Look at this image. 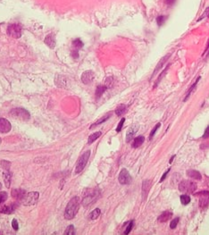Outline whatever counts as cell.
<instances>
[{
  "mask_svg": "<svg viewBox=\"0 0 209 235\" xmlns=\"http://www.w3.org/2000/svg\"><path fill=\"white\" fill-rule=\"evenodd\" d=\"M110 117V114H107V115H106V116H104L103 118H101V119H99V121H96V123H94L92 126H91V128L92 127H94V126H96V125H99V124H100V123H104V122H106L108 118Z\"/></svg>",
  "mask_w": 209,
  "mask_h": 235,
  "instance_id": "31",
  "label": "cell"
},
{
  "mask_svg": "<svg viewBox=\"0 0 209 235\" xmlns=\"http://www.w3.org/2000/svg\"><path fill=\"white\" fill-rule=\"evenodd\" d=\"M6 199H7V193L5 192H0V204L4 203Z\"/></svg>",
  "mask_w": 209,
  "mask_h": 235,
  "instance_id": "35",
  "label": "cell"
},
{
  "mask_svg": "<svg viewBox=\"0 0 209 235\" xmlns=\"http://www.w3.org/2000/svg\"><path fill=\"white\" fill-rule=\"evenodd\" d=\"M101 136V133L100 131H96V133L91 134L89 137V140H88V144H91L93 143L96 140H97L99 137Z\"/></svg>",
  "mask_w": 209,
  "mask_h": 235,
  "instance_id": "21",
  "label": "cell"
},
{
  "mask_svg": "<svg viewBox=\"0 0 209 235\" xmlns=\"http://www.w3.org/2000/svg\"><path fill=\"white\" fill-rule=\"evenodd\" d=\"M89 156H90V151L89 150L86 151L85 153H83L80 156V157L79 158L78 162H77V166H76V169H75L76 173H80L83 169H84V167L86 166L88 161H89Z\"/></svg>",
  "mask_w": 209,
  "mask_h": 235,
  "instance_id": "5",
  "label": "cell"
},
{
  "mask_svg": "<svg viewBox=\"0 0 209 235\" xmlns=\"http://www.w3.org/2000/svg\"><path fill=\"white\" fill-rule=\"evenodd\" d=\"M208 16H209V7H207L205 10V12L201 14V16L198 19V22H199V21H201V20H203V19H205V18H206Z\"/></svg>",
  "mask_w": 209,
  "mask_h": 235,
  "instance_id": "33",
  "label": "cell"
},
{
  "mask_svg": "<svg viewBox=\"0 0 209 235\" xmlns=\"http://www.w3.org/2000/svg\"><path fill=\"white\" fill-rule=\"evenodd\" d=\"M45 43L50 48H54L55 46V39L52 35H48L46 39H45Z\"/></svg>",
  "mask_w": 209,
  "mask_h": 235,
  "instance_id": "19",
  "label": "cell"
},
{
  "mask_svg": "<svg viewBox=\"0 0 209 235\" xmlns=\"http://www.w3.org/2000/svg\"><path fill=\"white\" fill-rule=\"evenodd\" d=\"M7 33L12 38L19 39L22 35V29L18 24H12L8 26Z\"/></svg>",
  "mask_w": 209,
  "mask_h": 235,
  "instance_id": "7",
  "label": "cell"
},
{
  "mask_svg": "<svg viewBox=\"0 0 209 235\" xmlns=\"http://www.w3.org/2000/svg\"><path fill=\"white\" fill-rule=\"evenodd\" d=\"M1 141H2V140H1V138H0V144H1Z\"/></svg>",
  "mask_w": 209,
  "mask_h": 235,
  "instance_id": "47",
  "label": "cell"
},
{
  "mask_svg": "<svg viewBox=\"0 0 209 235\" xmlns=\"http://www.w3.org/2000/svg\"><path fill=\"white\" fill-rule=\"evenodd\" d=\"M187 175L189 176V177H190L191 179H195V180H201L202 179V175L197 170H193V169L188 170Z\"/></svg>",
  "mask_w": 209,
  "mask_h": 235,
  "instance_id": "14",
  "label": "cell"
},
{
  "mask_svg": "<svg viewBox=\"0 0 209 235\" xmlns=\"http://www.w3.org/2000/svg\"><path fill=\"white\" fill-rule=\"evenodd\" d=\"M174 156H173V157L171 158V160H170V164H171V163L173 162V158H174Z\"/></svg>",
  "mask_w": 209,
  "mask_h": 235,
  "instance_id": "46",
  "label": "cell"
},
{
  "mask_svg": "<svg viewBox=\"0 0 209 235\" xmlns=\"http://www.w3.org/2000/svg\"><path fill=\"white\" fill-rule=\"evenodd\" d=\"M12 226L13 228V230L17 231L19 229V225H18V223H17V220L16 219H13V222H12Z\"/></svg>",
  "mask_w": 209,
  "mask_h": 235,
  "instance_id": "40",
  "label": "cell"
},
{
  "mask_svg": "<svg viewBox=\"0 0 209 235\" xmlns=\"http://www.w3.org/2000/svg\"><path fill=\"white\" fill-rule=\"evenodd\" d=\"M73 46L76 49H79V48H80L83 47V43H82V41H81L80 39H76L73 40Z\"/></svg>",
  "mask_w": 209,
  "mask_h": 235,
  "instance_id": "27",
  "label": "cell"
},
{
  "mask_svg": "<svg viewBox=\"0 0 209 235\" xmlns=\"http://www.w3.org/2000/svg\"><path fill=\"white\" fill-rule=\"evenodd\" d=\"M3 176H4V181H5L6 186L7 188H9L10 184H11V180H12V173L9 171H6V172L4 173Z\"/></svg>",
  "mask_w": 209,
  "mask_h": 235,
  "instance_id": "18",
  "label": "cell"
},
{
  "mask_svg": "<svg viewBox=\"0 0 209 235\" xmlns=\"http://www.w3.org/2000/svg\"><path fill=\"white\" fill-rule=\"evenodd\" d=\"M180 203L184 206L188 205L190 202V197L189 195H186V194H183V195L180 196Z\"/></svg>",
  "mask_w": 209,
  "mask_h": 235,
  "instance_id": "25",
  "label": "cell"
},
{
  "mask_svg": "<svg viewBox=\"0 0 209 235\" xmlns=\"http://www.w3.org/2000/svg\"><path fill=\"white\" fill-rule=\"evenodd\" d=\"M170 170H171V168H168V169H167V171H166V172H165V173L163 174V176L161 177V180H160V182H164V179L166 178V176H167V174H168V173L170 172Z\"/></svg>",
  "mask_w": 209,
  "mask_h": 235,
  "instance_id": "41",
  "label": "cell"
},
{
  "mask_svg": "<svg viewBox=\"0 0 209 235\" xmlns=\"http://www.w3.org/2000/svg\"><path fill=\"white\" fill-rule=\"evenodd\" d=\"M209 204V198L205 197V198H201L199 200V207L201 208H207V206Z\"/></svg>",
  "mask_w": 209,
  "mask_h": 235,
  "instance_id": "24",
  "label": "cell"
},
{
  "mask_svg": "<svg viewBox=\"0 0 209 235\" xmlns=\"http://www.w3.org/2000/svg\"><path fill=\"white\" fill-rule=\"evenodd\" d=\"M95 78V74L92 71H86L82 73L81 75V81L84 83V84H89L93 81Z\"/></svg>",
  "mask_w": 209,
  "mask_h": 235,
  "instance_id": "9",
  "label": "cell"
},
{
  "mask_svg": "<svg viewBox=\"0 0 209 235\" xmlns=\"http://www.w3.org/2000/svg\"><path fill=\"white\" fill-rule=\"evenodd\" d=\"M179 189L182 193H185V194L193 193L195 190L197 189V183H195L194 182L189 181V180H184L180 182Z\"/></svg>",
  "mask_w": 209,
  "mask_h": 235,
  "instance_id": "3",
  "label": "cell"
},
{
  "mask_svg": "<svg viewBox=\"0 0 209 235\" xmlns=\"http://www.w3.org/2000/svg\"><path fill=\"white\" fill-rule=\"evenodd\" d=\"M165 2L168 6H172L175 3V0H165Z\"/></svg>",
  "mask_w": 209,
  "mask_h": 235,
  "instance_id": "43",
  "label": "cell"
},
{
  "mask_svg": "<svg viewBox=\"0 0 209 235\" xmlns=\"http://www.w3.org/2000/svg\"><path fill=\"white\" fill-rule=\"evenodd\" d=\"M39 194L37 192H29L23 196V198L21 199L22 205L26 206V207H29V206H32L35 205L38 202Z\"/></svg>",
  "mask_w": 209,
  "mask_h": 235,
  "instance_id": "4",
  "label": "cell"
},
{
  "mask_svg": "<svg viewBox=\"0 0 209 235\" xmlns=\"http://www.w3.org/2000/svg\"><path fill=\"white\" fill-rule=\"evenodd\" d=\"M169 57H170V54H168V55H164V57H162V59L160 60V62L157 64V67H156V69H155V71H154V73H153V75H152V77H151V79L154 77L157 73L162 69V67L164 66V65H165L166 64V62L168 61V59H169Z\"/></svg>",
  "mask_w": 209,
  "mask_h": 235,
  "instance_id": "12",
  "label": "cell"
},
{
  "mask_svg": "<svg viewBox=\"0 0 209 235\" xmlns=\"http://www.w3.org/2000/svg\"><path fill=\"white\" fill-rule=\"evenodd\" d=\"M12 126L8 120L5 118H0V133H7L10 131Z\"/></svg>",
  "mask_w": 209,
  "mask_h": 235,
  "instance_id": "10",
  "label": "cell"
},
{
  "mask_svg": "<svg viewBox=\"0 0 209 235\" xmlns=\"http://www.w3.org/2000/svg\"><path fill=\"white\" fill-rule=\"evenodd\" d=\"M208 195L209 194V192H199L198 193V195Z\"/></svg>",
  "mask_w": 209,
  "mask_h": 235,
  "instance_id": "45",
  "label": "cell"
},
{
  "mask_svg": "<svg viewBox=\"0 0 209 235\" xmlns=\"http://www.w3.org/2000/svg\"><path fill=\"white\" fill-rule=\"evenodd\" d=\"M202 138H203V139L209 138V126H208V127L206 129V130H205V133H204V134H203Z\"/></svg>",
  "mask_w": 209,
  "mask_h": 235,
  "instance_id": "42",
  "label": "cell"
},
{
  "mask_svg": "<svg viewBox=\"0 0 209 235\" xmlns=\"http://www.w3.org/2000/svg\"><path fill=\"white\" fill-rule=\"evenodd\" d=\"M112 84H113V78L112 77H108V78L106 79V81H105V86L106 88H110L111 86H112Z\"/></svg>",
  "mask_w": 209,
  "mask_h": 235,
  "instance_id": "36",
  "label": "cell"
},
{
  "mask_svg": "<svg viewBox=\"0 0 209 235\" xmlns=\"http://www.w3.org/2000/svg\"><path fill=\"white\" fill-rule=\"evenodd\" d=\"M107 88L105 86V85H99L96 87V98H99L102 96V94L106 90Z\"/></svg>",
  "mask_w": 209,
  "mask_h": 235,
  "instance_id": "20",
  "label": "cell"
},
{
  "mask_svg": "<svg viewBox=\"0 0 209 235\" xmlns=\"http://www.w3.org/2000/svg\"><path fill=\"white\" fill-rule=\"evenodd\" d=\"M74 233H75V231H74V227H73V225H69V226L66 228L65 231H64V234H65V235H73Z\"/></svg>",
  "mask_w": 209,
  "mask_h": 235,
  "instance_id": "30",
  "label": "cell"
},
{
  "mask_svg": "<svg viewBox=\"0 0 209 235\" xmlns=\"http://www.w3.org/2000/svg\"><path fill=\"white\" fill-rule=\"evenodd\" d=\"M165 19H166V17H165L164 15H160V16H158V17H157V24H158L159 26L163 25V24H164V22H165Z\"/></svg>",
  "mask_w": 209,
  "mask_h": 235,
  "instance_id": "37",
  "label": "cell"
},
{
  "mask_svg": "<svg viewBox=\"0 0 209 235\" xmlns=\"http://www.w3.org/2000/svg\"><path fill=\"white\" fill-rule=\"evenodd\" d=\"M179 220H180L179 217H176V218H174L173 220V221L171 222V224H170V228L171 229H175L176 228V226H177V224L179 223Z\"/></svg>",
  "mask_w": 209,
  "mask_h": 235,
  "instance_id": "34",
  "label": "cell"
},
{
  "mask_svg": "<svg viewBox=\"0 0 209 235\" xmlns=\"http://www.w3.org/2000/svg\"><path fill=\"white\" fill-rule=\"evenodd\" d=\"M125 122V118H122V120L120 121V123H119V124H118V126H117V128H116V131L117 133H119V131H121V130H122V125H123V123Z\"/></svg>",
  "mask_w": 209,
  "mask_h": 235,
  "instance_id": "39",
  "label": "cell"
},
{
  "mask_svg": "<svg viewBox=\"0 0 209 235\" xmlns=\"http://www.w3.org/2000/svg\"><path fill=\"white\" fill-rule=\"evenodd\" d=\"M119 182L121 184H130L131 182V177L129 172L126 169H122L119 174Z\"/></svg>",
  "mask_w": 209,
  "mask_h": 235,
  "instance_id": "8",
  "label": "cell"
},
{
  "mask_svg": "<svg viewBox=\"0 0 209 235\" xmlns=\"http://www.w3.org/2000/svg\"><path fill=\"white\" fill-rule=\"evenodd\" d=\"M168 68H169V66H168V67H167V68H165V69H164V71H163V72H161V74H160V75L158 76V78H157V82H156V84H155V86H156V87H157V84H158V83H159V82H160V81H162V79H163V78L164 77V75L166 74V72H167V71H168Z\"/></svg>",
  "mask_w": 209,
  "mask_h": 235,
  "instance_id": "29",
  "label": "cell"
},
{
  "mask_svg": "<svg viewBox=\"0 0 209 235\" xmlns=\"http://www.w3.org/2000/svg\"><path fill=\"white\" fill-rule=\"evenodd\" d=\"M11 115L22 121H27L30 119V113L23 108H15L12 110Z\"/></svg>",
  "mask_w": 209,
  "mask_h": 235,
  "instance_id": "6",
  "label": "cell"
},
{
  "mask_svg": "<svg viewBox=\"0 0 209 235\" xmlns=\"http://www.w3.org/2000/svg\"><path fill=\"white\" fill-rule=\"evenodd\" d=\"M199 80H200V77H199V78H198V79H197V81H196V82H195V83H194V84H193V85H192V86L190 87V89L189 90V91H188V92H187V94H186V97H185V98H184V101H186V100H187V98H188L189 97L190 93H191V92L193 91V90L195 89V88H196V86H197L198 82L199 81Z\"/></svg>",
  "mask_w": 209,
  "mask_h": 235,
  "instance_id": "26",
  "label": "cell"
},
{
  "mask_svg": "<svg viewBox=\"0 0 209 235\" xmlns=\"http://www.w3.org/2000/svg\"><path fill=\"white\" fill-rule=\"evenodd\" d=\"M99 197V192L97 189H87V193L84 194V198L82 199V205L84 207H88L91 203L95 202Z\"/></svg>",
  "mask_w": 209,
  "mask_h": 235,
  "instance_id": "2",
  "label": "cell"
},
{
  "mask_svg": "<svg viewBox=\"0 0 209 235\" xmlns=\"http://www.w3.org/2000/svg\"><path fill=\"white\" fill-rule=\"evenodd\" d=\"M80 198L79 197H73L71 200H70L65 208V212H64V217L67 220L73 219L76 214L79 211L80 208Z\"/></svg>",
  "mask_w": 209,
  "mask_h": 235,
  "instance_id": "1",
  "label": "cell"
},
{
  "mask_svg": "<svg viewBox=\"0 0 209 235\" xmlns=\"http://www.w3.org/2000/svg\"><path fill=\"white\" fill-rule=\"evenodd\" d=\"M100 214H101L100 209H99V208H96V209H94V210L89 214V218H90L91 220H95V219H96V218H99V216L100 215Z\"/></svg>",
  "mask_w": 209,
  "mask_h": 235,
  "instance_id": "23",
  "label": "cell"
},
{
  "mask_svg": "<svg viewBox=\"0 0 209 235\" xmlns=\"http://www.w3.org/2000/svg\"><path fill=\"white\" fill-rule=\"evenodd\" d=\"M145 141V137L140 135V136H138L135 138L134 141H133V144H132V147L133 148H138V147H140L143 142Z\"/></svg>",
  "mask_w": 209,
  "mask_h": 235,
  "instance_id": "16",
  "label": "cell"
},
{
  "mask_svg": "<svg viewBox=\"0 0 209 235\" xmlns=\"http://www.w3.org/2000/svg\"><path fill=\"white\" fill-rule=\"evenodd\" d=\"M171 216H172V213L171 212H168V211L163 212L161 214V215H159V217H158V221L160 223H164L166 221H168Z\"/></svg>",
  "mask_w": 209,
  "mask_h": 235,
  "instance_id": "15",
  "label": "cell"
},
{
  "mask_svg": "<svg viewBox=\"0 0 209 235\" xmlns=\"http://www.w3.org/2000/svg\"><path fill=\"white\" fill-rule=\"evenodd\" d=\"M13 210H15V208H13L12 206H7V207H4L1 210H0V212L4 213V214H11Z\"/></svg>",
  "mask_w": 209,
  "mask_h": 235,
  "instance_id": "28",
  "label": "cell"
},
{
  "mask_svg": "<svg viewBox=\"0 0 209 235\" xmlns=\"http://www.w3.org/2000/svg\"><path fill=\"white\" fill-rule=\"evenodd\" d=\"M73 57H74V58H77V57L79 56L78 51H77V50H74V51L73 52Z\"/></svg>",
  "mask_w": 209,
  "mask_h": 235,
  "instance_id": "44",
  "label": "cell"
},
{
  "mask_svg": "<svg viewBox=\"0 0 209 235\" xmlns=\"http://www.w3.org/2000/svg\"><path fill=\"white\" fill-rule=\"evenodd\" d=\"M24 195H25L24 190H22V189H13L12 190V196L15 197V199H20V200L23 198Z\"/></svg>",
  "mask_w": 209,
  "mask_h": 235,
  "instance_id": "17",
  "label": "cell"
},
{
  "mask_svg": "<svg viewBox=\"0 0 209 235\" xmlns=\"http://www.w3.org/2000/svg\"><path fill=\"white\" fill-rule=\"evenodd\" d=\"M125 111H126V106L123 105V104H122V105H119V106L117 107V108L115 109V114H116V115L120 116V115H122V114H124Z\"/></svg>",
  "mask_w": 209,
  "mask_h": 235,
  "instance_id": "22",
  "label": "cell"
},
{
  "mask_svg": "<svg viewBox=\"0 0 209 235\" xmlns=\"http://www.w3.org/2000/svg\"><path fill=\"white\" fill-rule=\"evenodd\" d=\"M160 126H161V124L160 123H157L154 128H153V130H152V131L150 133V135H149V140H151L153 137H154V135H155V133H157V130L160 128Z\"/></svg>",
  "mask_w": 209,
  "mask_h": 235,
  "instance_id": "32",
  "label": "cell"
},
{
  "mask_svg": "<svg viewBox=\"0 0 209 235\" xmlns=\"http://www.w3.org/2000/svg\"><path fill=\"white\" fill-rule=\"evenodd\" d=\"M132 227H133V221H131L130 224H129V225L127 226L126 230H125V231H124V234H128V233L131 231Z\"/></svg>",
  "mask_w": 209,
  "mask_h": 235,
  "instance_id": "38",
  "label": "cell"
},
{
  "mask_svg": "<svg viewBox=\"0 0 209 235\" xmlns=\"http://www.w3.org/2000/svg\"><path fill=\"white\" fill-rule=\"evenodd\" d=\"M151 186V182L149 180H146L143 182L142 184V196H143V200H145L147 199V195L148 193V190L150 189Z\"/></svg>",
  "mask_w": 209,
  "mask_h": 235,
  "instance_id": "13",
  "label": "cell"
},
{
  "mask_svg": "<svg viewBox=\"0 0 209 235\" xmlns=\"http://www.w3.org/2000/svg\"><path fill=\"white\" fill-rule=\"evenodd\" d=\"M138 126L137 124H133L129 128V130H127V133H126V141L127 142H130L133 139L135 133L138 131Z\"/></svg>",
  "mask_w": 209,
  "mask_h": 235,
  "instance_id": "11",
  "label": "cell"
}]
</instances>
